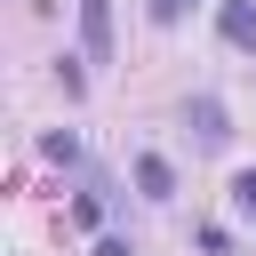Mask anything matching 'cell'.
<instances>
[{"label":"cell","instance_id":"obj_1","mask_svg":"<svg viewBox=\"0 0 256 256\" xmlns=\"http://www.w3.org/2000/svg\"><path fill=\"white\" fill-rule=\"evenodd\" d=\"M80 40H88V56H112V8L104 0H80Z\"/></svg>","mask_w":256,"mask_h":256},{"label":"cell","instance_id":"obj_2","mask_svg":"<svg viewBox=\"0 0 256 256\" xmlns=\"http://www.w3.org/2000/svg\"><path fill=\"white\" fill-rule=\"evenodd\" d=\"M216 24H224V40H232V48H256V0H224V16H216Z\"/></svg>","mask_w":256,"mask_h":256},{"label":"cell","instance_id":"obj_3","mask_svg":"<svg viewBox=\"0 0 256 256\" xmlns=\"http://www.w3.org/2000/svg\"><path fill=\"white\" fill-rule=\"evenodd\" d=\"M136 184H144L152 200H168V192H176V168H168L160 152H144V160H136Z\"/></svg>","mask_w":256,"mask_h":256},{"label":"cell","instance_id":"obj_4","mask_svg":"<svg viewBox=\"0 0 256 256\" xmlns=\"http://www.w3.org/2000/svg\"><path fill=\"white\" fill-rule=\"evenodd\" d=\"M192 128H200V144H224V112H216V104H208V96H200V104H192Z\"/></svg>","mask_w":256,"mask_h":256},{"label":"cell","instance_id":"obj_5","mask_svg":"<svg viewBox=\"0 0 256 256\" xmlns=\"http://www.w3.org/2000/svg\"><path fill=\"white\" fill-rule=\"evenodd\" d=\"M232 200H240V216H256V168H240V176H232Z\"/></svg>","mask_w":256,"mask_h":256},{"label":"cell","instance_id":"obj_6","mask_svg":"<svg viewBox=\"0 0 256 256\" xmlns=\"http://www.w3.org/2000/svg\"><path fill=\"white\" fill-rule=\"evenodd\" d=\"M184 8H192V0H152V16H160V24H176Z\"/></svg>","mask_w":256,"mask_h":256}]
</instances>
